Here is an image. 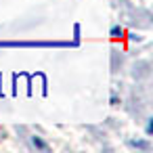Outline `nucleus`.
Instances as JSON below:
<instances>
[{
  "instance_id": "f257e3e1",
  "label": "nucleus",
  "mask_w": 153,
  "mask_h": 153,
  "mask_svg": "<svg viewBox=\"0 0 153 153\" xmlns=\"http://www.w3.org/2000/svg\"><path fill=\"white\" fill-rule=\"evenodd\" d=\"M32 48V46H76L69 42H0V48Z\"/></svg>"
},
{
  "instance_id": "f03ea898",
  "label": "nucleus",
  "mask_w": 153,
  "mask_h": 153,
  "mask_svg": "<svg viewBox=\"0 0 153 153\" xmlns=\"http://www.w3.org/2000/svg\"><path fill=\"white\" fill-rule=\"evenodd\" d=\"M109 34H111V38H122V34H124V30H122L120 25H113Z\"/></svg>"
},
{
  "instance_id": "7ed1b4c3",
  "label": "nucleus",
  "mask_w": 153,
  "mask_h": 153,
  "mask_svg": "<svg viewBox=\"0 0 153 153\" xmlns=\"http://www.w3.org/2000/svg\"><path fill=\"white\" fill-rule=\"evenodd\" d=\"M151 132H153V120H151L149 126H147V134H151Z\"/></svg>"
},
{
  "instance_id": "20e7f679",
  "label": "nucleus",
  "mask_w": 153,
  "mask_h": 153,
  "mask_svg": "<svg viewBox=\"0 0 153 153\" xmlns=\"http://www.w3.org/2000/svg\"><path fill=\"white\" fill-rule=\"evenodd\" d=\"M34 145H36V147H44V143H42V140H38V138H34Z\"/></svg>"
}]
</instances>
